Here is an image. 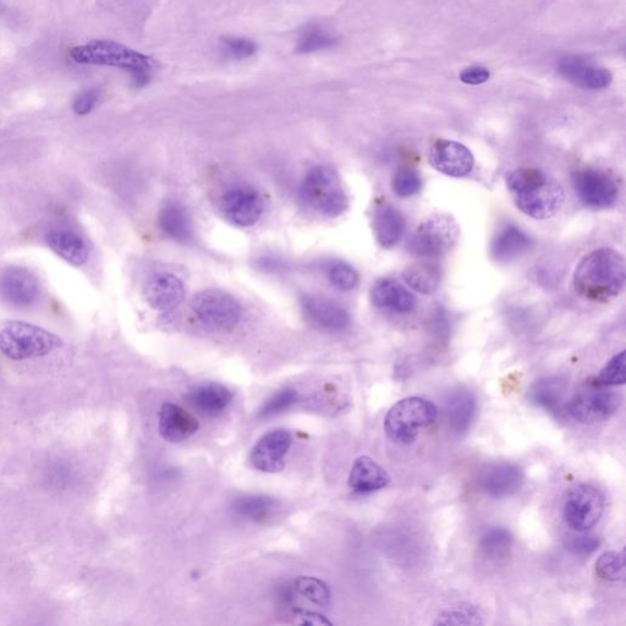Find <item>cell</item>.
<instances>
[{"label":"cell","mask_w":626,"mask_h":626,"mask_svg":"<svg viewBox=\"0 0 626 626\" xmlns=\"http://www.w3.org/2000/svg\"><path fill=\"white\" fill-rule=\"evenodd\" d=\"M558 71L563 78L585 90L607 89L613 80L611 71L579 56L564 57L559 62Z\"/></svg>","instance_id":"obj_18"},{"label":"cell","mask_w":626,"mask_h":626,"mask_svg":"<svg viewBox=\"0 0 626 626\" xmlns=\"http://www.w3.org/2000/svg\"><path fill=\"white\" fill-rule=\"evenodd\" d=\"M606 388L596 383L580 389L568 400L565 413L585 425L611 419L622 405V398Z\"/></svg>","instance_id":"obj_8"},{"label":"cell","mask_w":626,"mask_h":626,"mask_svg":"<svg viewBox=\"0 0 626 626\" xmlns=\"http://www.w3.org/2000/svg\"><path fill=\"white\" fill-rule=\"evenodd\" d=\"M0 296L9 305L26 309L40 298V283L29 269L9 267L0 274Z\"/></svg>","instance_id":"obj_13"},{"label":"cell","mask_w":626,"mask_h":626,"mask_svg":"<svg viewBox=\"0 0 626 626\" xmlns=\"http://www.w3.org/2000/svg\"><path fill=\"white\" fill-rule=\"evenodd\" d=\"M460 80L466 85H482L491 78V73L483 67H470L461 71Z\"/></svg>","instance_id":"obj_44"},{"label":"cell","mask_w":626,"mask_h":626,"mask_svg":"<svg viewBox=\"0 0 626 626\" xmlns=\"http://www.w3.org/2000/svg\"><path fill=\"white\" fill-rule=\"evenodd\" d=\"M299 395L294 389H283V391L274 394L272 398H269L260 409L258 416L261 419H268V417L276 416L280 413H284L296 402H298Z\"/></svg>","instance_id":"obj_40"},{"label":"cell","mask_w":626,"mask_h":626,"mask_svg":"<svg viewBox=\"0 0 626 626\" xmlns=\"http://www.w3.org/2000/svg\"><path fill=\"white\" fill-rule=\"evenodd\" d=\"M422 180L420 174L414 169H403L395 175L393 189L400 197H410L420 191Z\"/></svg>","instance_id":"obj_41"},{"label":"cell","mask_w":626,"mask_h":626,"mask_svg":"<svg viewBox=\"0 0 626 626\" xmlns=\"http://www.w3.org/2000/svg\"><path fill=\"white\" fill-rule=\"evenodd\" d=\"M159 228L175 241H188L192 236L189 212L179 202H168L158 216Z\"/></svg>","instance_id":"obj_28"},{"label":"cell","mask_w":626,"mask_h":626,"mask_svg":"<svg viewBox=\"0 0 626 626\" xmlns=\"http://www.w3.org/2000/svg\"><path fill=\"white\" fill-rule=\"evenodd\" d=\"M405 283L421 294H432L441 284V271L431 262H419L409 266L403 273Z\"/></svg>","instance_id":"obj_31"},{"label":"cell","mask_w":626,"mask_h":626,"mask_svg":"<svg viewBox=\"0 0 626 626\" xmlns=\"http://www.w3.org/2000/svg\"><path fill=\"white\" fill-rule=\"evenodd\" d=\"M597 383L603 387L623 386L625 383V353H619L603 367Z\"/></svg>","instance_id":"obj_39"},{"label":"cell","mask_w":626,"mask_h":626,"mask_svg":"<svg viewBox=\"0 0 626 626\" xmlns=\"http://www.w3.org/2000/svg\"><path fill=\"white\" fill-rule=\"evenodd\" d=\"M338 37L334 36L321 25H309L300 32L298 41H296L295 52L298 54H312L327 49L334 48L338 45Z\"/></svg>","instance_id":"obj_33"},{"label":"cell","mask_w":626,"mask_h":626,"mask_svg":"<svg viewBox=\"0 0 626 626\" xmlns=\"http://www.w3.org/2000/svg\"><path fill=\"white\" fill-rule=\"evenodd\" d=\"M56 334L20 321H0V351L15 361L42 358L62 347Z\"/></svg>","instance_id":"obj_4"},{"label":"cell","mask_w":626,"mask_h":626,"mask_svg":"<svg viewBox=\"0 0 626 626\" xmlns=\"http://www.w3.org/2000/svg\"><path fill=\"white\" fill-rule=\"evenodd\" d=\"M46 240L51 250L70 265L80 267L89 261L90 250L85 240L70 230H53Z\"/></svg>","instance_id":"obj_27"},{"label":"cell","mask_w":626,"mask_h":626,"mask_svg":"<svg viewBox=\"0 0 626 626\" xmlns=\"http://www.w3.org/2000/svg\"><path fill=\"white\" fill-rule=\"evenodd\" d=\"M606 499L597 487L589 483H579L570 488L563 502L565 525L575 532H586L602 519Z\"/></svg>","instance_id":"obj_7"},{"label":"cell","mask_w":626,"mask_h":626,"mask_svg":"<svg viewBox=\"0 0 626 626\" xmlns=\"http://www.w3.org/2000/svg\"><path fill=\"white\" fill-rule=\"evenodd\" d=\"M565 392H567V384L560 378H545L532 387L529 399L532 404L546 410L547 413L562 416L568 403Z\"/></svg>","instance_id":"obj_26"},{"label":"cell","mask_w":626,"mask_h":626,"mask_svg":"<svg viewBox=\"0 0 626 626\" xmlns=\"http://www.w3.org/2000/svg\"><path fill=\"white\" fill-rule=\"evenodd\" d=\"M301 197L311 210L328 218L347 211L349 201L336 170L327 166L312 168L301 184Z\"/></svg>","instance_id":"obj_5"},{"label":"cell","mask_w":626,"mask_h":626,"mask_svg":"<svg viewBox=\"0 0 626 626\" xmlns=\"http://www.w3.org/2000/svg\"><path fill=\"white\" fill-rule=\"evenodd\" d=\"M436 625H480L483 624L481 609L474 604L461 603L439 614Z\"/></svg>","instance_id":"obj_34"},{"label":"cell","mask_w":626,"mask_h":626,"mask_svg":"<svg viewBox=\"0 0 626 626\" xmlns=\"http://www.w3.org/2000/svg\"><path fill=\"white\" fill-rule=\"evenodd\" d=\"M437 415V406L430 400L405 398L388 411L384 420V431L392 442L405 446L414 443L422 428L431 426Z\"/></svg>","instance_id":"obj_6"},{"label":"cell","mask_w":626,"mask_h":626,"mask_svg":"<svg viewBox=\"0 0 626 626\" xmlns=\"http://www.w3.org/2000/svg\"><path fill=\"white\" fill-rule=\"evenodd\" d=\"M145 298L148 305L157 311H170L185 298V287L181 279L172 273H156L148 278L145 285Z\"/></svg>","instance_id":"obj_19"},{"label":"cell","mask_w":626,"mask_h":626,"mask_svg":"<svg viewBox=\"0 0 626 626\" xmlns=\"http://www.w3.org/2000/svg\"><path fill=\"white\" fill-rule=\"evenodd\" d=\"M223 56L232 60H245L254 57L257 45L250 38L223 37L221 40Z\"/></svg>","instance_id":"obj_37"},{"label":"cell","mask_w":626,"mask_h":626,"mask_svg":"<svg viewBox=\"0 0 626 626\" xmlns=\"http://www.w3.org/2000/svg\"><path fill=\"white\" fill-rule=\"evenodd\" d=\"M101 91L92 87L79 93L74 98L73 111L78 115H87L93 111L98 101H100Z\"/></svg>","instance_id":"obj_43"},{"label":"cell","mask_w":626,"mask_h":626,"mask_svg":"<svg viewBox=\"0 0 626 626\" xmlns=\"http://www.w3.org/2000/svg\"><path fill=\"white\" fill-rule=\"evenodd\" d=\"M444 416L449 430L463 435L468 432L475 420L477 402L475 395L468 389H455L444 398Z\"/></svg>","instance_id":"obj_20"},{"label":"cell","mask_w":626,"mask_h":626,"mask_svg":"<svg viewBox=\"0 0 626 626\" xmlns=\"http://www.w3.org/2000/svg\"><path fill=\"white\" fill-rule=\"evenodd\" d=\"M219 210L230 223L241 228H249L260 221L265 210V202L254 189L235 188L222 196Z\"/></svg>","instance_id":"obj_11"},{"label":"cell","mask_w":626,"mask_h":626,"mask_svg":"<svg viewBox=\"0 0 626 626\" xmlns=\"http://www.w3.org/2000/svg\"><path fill=\"white\" fill-rule=\"evenodd\" d=\"M430 163L439 173L463 178L471 173L475 159L468 147L457 141L438 140L430 151Z\"/></svg>","instance_id":"obj_16"},{"label":"cell","mask_w":626,"mask_h":626,"mask_svg":"<svg viewBox=\"0 0 626 626\" xmlns=\"http://www.w3.org/2000/svg\"><path fill=\"white\" fill-rule=\"evenodd\" d=\"M524 472L518 465L501 461L487 465L479 479L480 490L496 499L513 496L524 485Z\"/></svg>","instance_id":"obj_15"},{"label":"cell","mask_w":626,"mask_h":626,"mask_svg":"<svg viewBox=\"0 0 626 626\" xmlns=\"http://www.w3.org/2000/svg\"><path fill=\"white\" fill-rule=\"evenodd\" d=\"M625 283V261L619 252L603 247L582 258L574 272V287L584 298L608 301L618 296Z\"/></svg>","instance_id":"obj_1"},{"label":"cell","mask_w":626,"mask_h":626,"mask_svg":"<svg viewBox=\"0 0 626 626\" xmlns=\"http://www.w3.org/2000/svg\"><path fill=\"white\" fill-rule=\"evenodd\" d=\"M530 246L531 239L523 230L514 227V225H508L493 240L492 256L497 261H512L514 258L523 255L524 252L530 249Z\"/></svg>","instance_id":"obj_29"},{"label":"cell","mask_w":626,"mask_h":626,"mask_svg":"<svg viewBox=\"0 0 626 626\" xmlns=\"http://www.w3.org/2000/svg\"><path fill=\"white\" fill-rule=\"evenodd\" d=\"M279 507L276 499L267 496H244L233 503L234 513L249 521H265L277 512Z\"/></svg>","instance_id":"obj_32"},{"label":"cell","mask_w":626,"mask_h":626,"mask_svg":"<svg viewBox=\"0 0 626 626\" xmlns=\"http://www.w3.org/2000/svg\"><path fill=\"white\" fill-rule=\"evenodd\" d=\"M576 195L593 208H607L618 199V186L608 174L596 169H581L573 175Z\"/></svg>","instance_id":"obj_12"},{"label":"cell","mask_w":626,"mask_h":626,"mask_svg":"<svg viewBox=\"0 0 626 626\" xmlns=\"http://www.w3.org/2000/svg\"><path fill=\"white\" fill-rule=\"evenodd\" d=\"M294 590L317 606L327 607L331 602V591L325 582L315 578L301 576L295 581Z\"/></svg>","instance_id":"obj_35"},{"label":"cell","mask_w":626,"mask_h":626,"mask_svg":"<svg viewBox=\"0 0 626 626\" xmlns=\"http://www.w3.org/2000/svg\"><path fill=\"white\" fill-rule=\"evenodd\" d=\"M293 443L290 432L277 430L258 439L250 454V463L258 471L276 474L284 469L285 458Z\"/></svg>","instance_id":"obj_14"},{"label":"cell","mask_w":626,"mask_h":626,"mask_svg":"<svg viewBox=\"0 0 626 626\" xmlns=\"http://www.w3.org/2000/svg\"><path fill=\"white\" fill-rule=\"evenodd\" d=\"M301 306L307 320L323 331L342 332L350 325L348 311L336 301L306 295L301 299Z\"/></svg>","instance_id":"obj_17"},{"label":"cell","mask_w":626,"mask_h":626,"mask_svg":"<svg viewBox=\"0 0 626 626\" xmlns=\"http://www.w3.org/2000/svg\"><path fill=\"white\" fill-rule=\"evenodd\" d=\"M513 546L512 534L504 527L492 526L482 532L479 549L483 557L491 562L507 558Z\"/></svg>","instance_id":"obj_30"},{"label":"cell","mask_w":626,"mask_h":626,"mask_svg":"<svg viewBox=\"0 0 626 626\" xmlns=\"http://www.w3.org/2000/svg\"><path fill=\"white\" fill-rule=\"evenodd\" d=\"M372 301L381 309L409 313L415 309L413 293L394 279H382L372 288Z\"/></svg>","instance_id":"obj_24"},{"label":"cell","mask_w":626,"mask_h":626,"mask_svg":"<svg viewBox=\"0 0 626 626\" xmlns=\"http://www.w3.org/2000/svg\"><path fill=\"white\" fill-rule=\"evenodd\" d=\"M601 546V540L595 535H580L570 537L567 541L568 551L575 554V556L589 557L592 553H595Z\"/></svg>","instance_id":"obj_42"},{"label":"cell","mask_w":626,"mask_h":626,"mask_svg":"<svg viewBox=\"0 0 626 626\" xmlns=\"http://www.w3.org/2000/svg\"><path fill=\"white\" fill-rule=\"evenodd\" d=\"M516 207L531 218L548 219L559 212L564 202V191L558 181L538 169L512 170L505 179Z\"/></svg>","instance_id":"obj_2"},{"label":"cell","mask_w":626,"mask_h":626,"mask_svg":"<svg viewBox=\"0 0 626 626\" xmlns=\"http://www.w3.org/2000/svg\"><path fill=\"white\" fill-rule=\"evenodd\" d=\"M459 236L457 223L446 214H435L422 222L411 236L408 249L411 254L427 258H436L446 254Z\"/></svg>","instance_id":"obj_9"},{"label":"cell","mask_w":626,"mask_h":626,"mask_svg":"<svg viewBox=\"0 0 626 626\" xmlns=\"http://www.w3.org/2000/svg\"><path fill=\"white\" fill-rule=\"evenodd\" d=\"M70 57L82 65L128 71L136 87H145L152 80L153 60L122 43L109 40L91 41L71 49Z\"/></svg>","instance_id":"obj_3"},{"label":"cell","mask_w":626,"mask_h":626,"mask_svg":"<svg viewBox=\"0 0 626 626\" xmlns=\"http://www.w3.org/2000/svg\"><path fill=\"white\" fill-rule=\"evenodd\" d=\"M331 283L339 290L350 291L359 284V274L345 262H334L328 268Z\"/></svg>","instance_id":"obj_38"},{"label":"cell","mask_w":626,"mask_h":626,"mask_svg":"<svg viewBox=\"0 0 626 626\" xmlns=\"http://www.w3.org/2000/svg\"><path fill=\"white\" fill-rule=\"evenodd\" d=\"M596 573L606 581H620L625 578L624 552L603 553L596 562Z\"/></svg>","instance_id":"obj_36"},{"label":"cell","mask_w":626,"mask_h":626,"mask_svg":"<svg viewBox=\"0 0 626 626\" xmlns=\"http://www.w3.org/2000/svg\"><path fill=\"white\" fill-rule=\"evenodd\" d=\"M199 421L175 404H164L159 415V433L169 443H180L199 431Z\"/></svg>","instance_id":"obj_21"},{"label":"cell","mask_w":626,"mask_h":626,"mask_svg":"<svg viewBox=\"0 0 626 626\" xmlns=\"http://www.w3.org/2000/svg\"><path fill=\"white\" fill-rule=\"evenodd\" d=\"M233 394L223 384L206 383L191 389L188 402L205 416H218L232 403Z\"/></svg>","instance_id":"obj_23"},{"label":"cell","mask_w":626,"mask_h":626,"mask_svg":"<svg viewBox=\"0 0 626 626\" xmlns=\"http://www.w3.org/2000/svg\"><path fill=\"white\" fill-rule=\"evenodd\" d=\"M391 482L388 472L369 457L356 459L349 476V486L356 493L366 494L383 490Z\"/></svg>","instance_id":"obj_22"},{"label":"cell","mask_w":626,"mask_h":626,"mask_svg":"<svg viewBox=\"0 0 626 626\" xmlns=\"http://www.w3.org/2000/svg\"><path fill=\"white\" fill-rule=\"evenodd\" d=\"M191 306L203 325L217 331H232L243 318L239 302L223 290H203L195 296Z\"/></svg>","instance_id":"obj_10"},{"label":"cell","mask_w":626,"mask_h":626,"mask_svg":"<svg viewBox=\"0 0 626 626\" xmlns=\"http://www.w3.org/2000/svg\"><path fill=\"white\" fill-rule=\"evenodd\" d=\"M405 219L397 208L383 203L376 208L373 216V230H375L378 244L383 249H392L402 240L405 233Z\"/></svg>","instance_id":"obj_25"}]
</instances>
